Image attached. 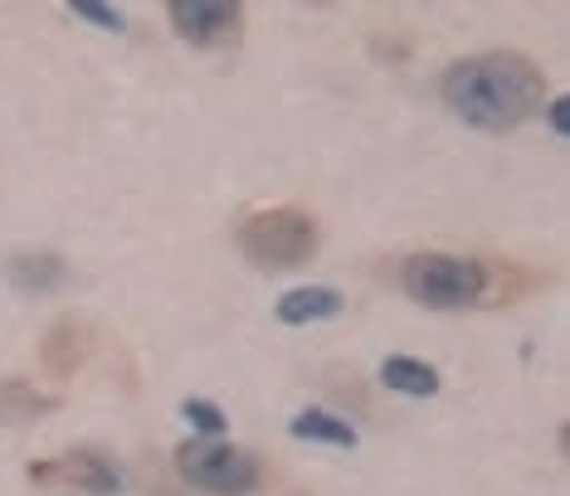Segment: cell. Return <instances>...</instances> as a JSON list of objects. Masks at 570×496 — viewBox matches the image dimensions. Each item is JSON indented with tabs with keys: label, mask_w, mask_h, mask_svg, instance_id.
<instances>
[{
	"label": "cell",
	"mask_w": 570,
	"mask_h": 496,
	"mask_svg": "<svg viewBox=\"0 0 570 496\" xmlns=\"http://www.w3.org/2000/svg\"><path fill=\"white\" fill-rule=\"evenodd\" d=\"M6 278L20 287V292H59L63 282H69V264H63L59 254H49V248H24V254H10L6 264Z\"/></svg>",
	"instance_id": "cell-8"
},
{
	"label": "cell",
	"mask_w": 570,
	"mask_h": 496,
	"mask_svg": "<svg viewBox=\"0 0 570 496\" xmlns=\"http://www.w3.org/2000/svg\"><path fill=\"white\" fill-rule=\"evenodd\" d=\"M180 414H186V419L196 424L205 438L225 434V414H219V404H210V399H186V404H180Z\"/></svg>",
	"instance_id": "cell-13"
},
{
	"label": "cell",
	"mask_w": 570,
	"mask_h": 496,
	"mask_svg": "<svg viewBox=\"0 0 570 496\" xmlns=\"http://www.w3.org/2000/svg\"><path fill=\"white\" fill-rule=\"evenodd\" d=\"M171 24L180 39H190V44H200V49L229 44V39H239L244 6H235V0H176Z\"/></svg>",
	"instance_id": "cell-6"
},
{
	"label": "cell",
	"mask_w": 570,
	"mask_h": 496,
	"mask_svg": "<svg viewBox=\"0 0 570 496\" xmlns=\"http://www.w3.org/2000/svg\"><path fill=\"white\" fill-rule=\"evenodd\" d=\"M381 380L391 389H400V395H414V399H430L439 389V375L424 360H410V356H391V360H385L381 365Z\"/></svg>",
	"instance_id": "cell-11"
},
{
	"label": "cell",
	"mask_w": 570,
	"mask_h": 496,
	"mask_svg": "<svg viewBox=\"0 0 570 496\" xmlns=\"http://www.w3.org/2000/svg\"><path fill=\"white\" fill-rule=\"evenodd\" d=\"M541 93H547V83H541L537 63L512 54V49L459 59L444 73V102L483 132H508V127L527 122L541 108Z\"/></svg>",
	"instance_id": "cell-1"
},
{
	"label": "cell",
	"mask_w": 570,
	"mask_h": 496,
	"mask_svg": "<svg viewBox=\"0 0 570 496\" xmlns=\"http://www.w3.org/2000/svg\"><path fill=\"white\" fill-rule=\"evenodd\" d=\"M293 428V438H307V443H332V448H356V428L352 424H342V419H332V414H322V409H303L297 419L288 424Z\"/></svg>",
	"instance_id": "cell-12"
},
{
	"label": "cell",
	"mask_w": 570,
	"mask_h": 496,
	"mask_svg": "<svg viewBox=\"0 0 570 496\" xmlns=\"http://www.w3.org/2000/svg\"><path fill=\"white\" fill-rule=\"evenodd\" d=\"M400 282L420 307L434 311H459L478 307L488 297V268L473 258H453V254H414L400 268Z\"/></svg>",
	"instance_id": "cell-2"
},
{
	"label": "cell",
	"mask_w": 570,
	"mask_h": 496,
	"mask_svg": "<svg viewBox=\"0 0 570 496\" xmlns=\"http://www.w3.org/2000/svg\"><path fill=\"white\" fill-rule=\"evenodd\" d=\"M30 482L40 492H83V496H118L122 473L94 448H73L63 458H40L30 463Z\"/></svg>",
	"instance_id": "cell-5"
},
{
	"label": "cell",
	"mask_w": 570,
	"mask_h": 496,
	"mask_svg": "<svg viewBox=\"0 0 570 496\" xmlns=\"http://www.w3.org/2000/svg\"><path fill=\"white\" fill-rule=\"evenodd\" d=\"M176 473L200 492L215 496H249L258 492V458L244 448H219V443H180L176 448Z\"/></svg>",
	"instance_id": "cell-4"
},
{
	"label": "cell",
	"mask_w": 570,
	"mask_h": 496,
	"mask_svg": "<svg viewBox=\"0 0 570 496\" xmlns=\"http://www.w3.org/2000/svg\"><path fill=\"white\" fill-rule=\"evenodd\" d=\"M88 346H94L88 321L83 317H59L45 331V341H40V360H45V370L55 375V380H73L79 365L88 360Z\"/></svg>",
	"instance_id": "cell-7"
},
{
	"label": "cell",
	"mask_w": 570,
	"mask_h": 496,
	"mask_svg": "<svg viewBox=\"0 0 570 496\" xmlns=\"http://www.w3.org/2000/svg\"><path fill=\"white\" fill-rule=\"evenodd\" d=\"M79 20H94V24H102L108 34H122V16L118 10H108V6H94V0H79V6H69Z\"/></svg>",
	"instance_id": "cell-14"
},
{
	"label": "cell",
	"mask_w": 570,
	"mask_h": 496,
	"mask_svg": "<svg viewBox=\"0 0 570 496\" xmlns=\"http://www.w3.org/2000/svg\"><path fill=\"white\" fill-rule=\"evenodd\" d=\"M322 234H317V219L283 205V210H258L239 225V248L244 258L258 268H297L317 254Z\"/></svg>",
	"instance_id": "cell-3"
},
{
	"label": "cell",
	"mask_w": 570,
	"mask_h": 496,
	"mask_svg": "<svg viewBox=\"0 0 570 496\" xmlns=\"http://www.w3.org/2000/svg\"><path fill=\"white\" fill-rule=\"evenodd\" d=\"M55 409H59L55 395H40V389L24 380H0V424H30Z\"/></svg>",
	"instance_id": "cell-10"
},
{
	"label": "cell",
	"mask_w": 570,
	"mask_h": 496,
	"mask_svg": "<svg viewBox=\"0 0 570 496\" xmlns=\"http://www.w3.org/2000/svg\"><path fill=\"white\" fill-rule=\"evenodd\" d=\"M342 311V292L336 287H293L278 297V321L307 326V321H327Z\"/></svg>",
	"instance_id": "cell-9"
},
{
	"label": "cell",
	"mask_w": 570,
	"mask_h": 496,
	"mask_svg": "<svg viewBox=\"0 0 570 496\" xmlns=\"http://www.w3.org/2000/svg\"><path fill=\"white\" fill-rule=\"evenodd\" d=\"M566 112H570V102H566V98H556V102H551V127H556V137H566V132H570V117H566Z\"/></svg>",
	"instance_id": "cell-15"
}]
</instances>
